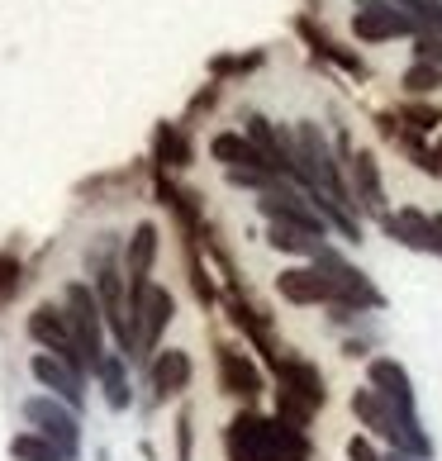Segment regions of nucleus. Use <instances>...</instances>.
Returning <instances> with one entry per match:
<instances>
[{
	"label": "nucleus",
	"mask_w": 442,
	"mask_h": 461,
	"mask_svg": "<svg viewBox=\"0 0 442 461\" xmlns=\"http://www.w3.org/2000/svg\"><path fill=\"white\" fill-rule=\"evenodd\" d=\"M314 267L329 276V290H333V304H343V310H362V314H376L385 310V295L376 285H371V276L362 267H352L338 248H324L314 258Z\"/></svg>",
	"instance_id": "nucleus-1"
},
{
	"label": "nucleus",
	"mask_w": 442,
	"mask_h": 461,
	"mask_svg": "<svg viewBox=\"0 0 442 461\" xmlns=\"http://www.w3.org/2000/svg\"><path fill=\"white\" fill-rule=\"evenodd\" d=\"M20 414H24L29 429L43 433L67 461H77V452H81V419H77L72 404H62L58 395H29L20 404Z\"/></svg>",
	"instance_id": "nucleus-2"
},
{
	"label": "nucleus",
	"mask_w": 442,
	"mask_h": 461,
	"mask_svg": "<svg viewBox=\"0 0 442 461\" xmlns=\"http://www.w3.org/2000/svg\"><path fill=\"white\" fill-rule=\"evenodd\" d=\"M62 314H67V323H72L77 343H81V352H86V366H91V375H95L100 357H105V314H100L95 285H86V281H72V285H67V290H62Z\"/></svg>",
	"instance_id": "nucleus-3"
},
{
	"label": "nucleus",
	"mask_w": 442,
	"mask_h": 461,
	"mask_svg": "<svg viewBox=\"0 0 442 461\" xmlns=\"http://www.w3.org/2000/svg\"><path fill=\"white\" fill-rule=\"evenodd\" d=\"M172 314H176V300H172V290H167V285L152 281V285L129 290V323H133V348H139V357L158 352Z\"/></svg>",
	"instance_id": "nucleus-4"
},
{
	"label": "nucleus",
	"mask_w": 442,
	"mask_h": 461,
	"mask_svg": "<svg viewBox=\"0 0 442 461\" xmlns=\"http://www.w3.org/2000/svg\"><path fill=\"white\" fill-rule=\"evenodd\" d=\"M29 338L43 352H53L58 362H67L72 371H81V375L91 371L86 366V352H81L77 333H72V323H67V314H62V304H39V310L29 314Z\"/></svg>",
	"instance_id": "nucleus-5"
},
{
	"label": "nucleus",
	"mask_w": 442,
	"mask_h": 461,
	"mask_svg": "<svg viewBox=\"0 0 442 461\" xmlns=\"http://www.w3.org/2000/svg\"><path fill=\"white\" fill-rule=\"evenodd\" d=\"M224 310H229V319H233V329L252 343V352H262L266 362H276V357L285 352V348H281V338H276V323H271V314H266L262 304L248 295L243 285H229Z\"/></svg>",
	"instance_id": "nucleus-6"
},
{
	"label": "nucleus",
	"mask_w": 442,
	"mask_h": 461,
	"mask_svg": "<svg viewBox=\"0 0 442 461\" xmlns=\"http://www.w3.org/2000/svg\"><path fill=\"white\" fill-rule=\"evenodd\" d=\"M214 366H219V390H224V395H233L243 409H257L262 390H266V375H262L257 362H252V352L233 348V343H219Z\"/></svg>",
	"instance_id": "nucleus-7"
},
{
	"label": "nucleus",
	"mask_w": 442,
	"mask_h": 461,
	"mask_svg": "<svg viewBox=\"0 0 442 461\" xmlns=\"http://www.w3.org/2000/svg\"><path fill=\"white\" fill-rule=\"evenodd\" d=\"M257 214L266 219L271 229H304L314 238L329 233V219L314 210L310 200H304V191H295V185H281V191H266L257 200Z\"/></svg>",
	"instance_id": "nucleus-8"
},
{
	"label": "nucleus",
	"mask_w": 442,
	"mask_h": 461,
	"mask_svg": "<svg viewBox=\"0 0 442 461\" xmlns=\"http://www.w3.org/2000/svg\"><path fill=\"white\" fill-rule=\"evenodd\" d=\"M252 433L266 461H314V438L304 429H291L276 414H252Z\"/></svg>",
	"instance_id": "nucleus-9"
},
{
	"label": "nucleus",
	"mask_w": 442,
	"mask_h": 461,
	"mask_svg": "<svg viewBox=\"0 0 442 461\" xmlns=\"http://www.w3.org/2000/svg\"><path fill=\"white\" fill-rule=\"evenodd\" d=\"M352 33L362 43H385V39H404V33H423V29L404 10L390 5V0H356Z\"/></svg>",
	"instance_id": "nucleus-10"
},
{
	"label": "nucleus",
	"mask_w": 442,
	"mask_h": 461,
	"mask_svg": "<svg viewBox=\"0 0 442 461\" xmlns=\"http://www.w3.org/2000/svg\"><path fill=\"white\" fill-rule=\"evenodd\" d=\"M271 371H276V390H291V395H300L304 404L324 409L329 404V385H324V371H319L310 357H300L285 348L276 362H271Z\"/></svg>",
	"instance_id": "nucleus-11"
},
{
	"label": "nucleus",
	"mask_w": 442,
	"mask_h": 461,
	"mask_svg": "<svg viewBox=\"0 0 442 461\" xmlns=\"http://www.w3.org/2000/svg\"><path fill=\"white\" fill-rule=\"evenodd\" d=\"M366 385L376 390L381 400H390L404 414H419V395H414V375L404 371V362L395 357H371L366 362Z\"/></svg>",
	"instance_id": "nucleus-12"
},
{
	"label": "nucleus",
	"mask_w": 442,
	"mask_h": 461,
	"mask_svg": "<svg viewBox=\"0 0 442 461\" xmlns=\"http://www.w3.org/2000/svg\"><path fill=\"white\" fill-rule=\"evenodd\" d=\"M276 295L291 300V304H304V310H329V304H333L329 276H324V271H319L314 262L285 267L281 276H276Z\"/></svg>",
	"instance_id": "nucleus-13"
},
{
	"label": "nucleus",
	"mask_w": 442,
	"mask_h": 461,
	"mask_svg": "<svg viewBox=\"0 0 442 461\" xmlns=\"http://www.w3.org/2000/svg\"><path fill=\"white\" fill-rule=\"evenodd\" d=\"M352 200H356V210L371 214L381 224V219H390V195H385V181H381V167L371 152H352Z\"/></svg>",
	"instance_id": "nucleus-14"
},
{
	"label": "nucleus",
	"mask_w": 442,
	"mask_h": 461,
	"mask_svg": "<svg viewBox=\"0 0 442 461\" xmlns=\"http://www.w3.org/2000/svg\"><path fill=\"white\" fill-rule=\"evenodd\" d=\"M29 371H33V381H39L43 390H53L62 404H72V409L86 404V375L72 371L67 362H58L53 352H39V357L29 362Z\"/></svg>",
	"instance_id": "nucleus-15"
},
{
	"label": "nucleus",
	"mask_w": 442,
	"mask_h": 461,
	"mask_svg": "<svg viewBox=\"0 0 442 461\" xmlns=\"http://www.w3.org/2000/svg\"><path fill=\"white\" fill-rule=\"evenodd\" d=\"M381 229L395 238V243L414 248V252H433V258H437V229H433V214H423L419 204L390 210V219H381Z\"/></svg>",
	"instance_id": "nucleus-16"
},
{
	"label": "nucleus",
	"mask_w": 442,
	"mask_h": 461,
	"mask_svg": "<svg viewBox=\"0 0 442 461\" xmlns=\"http://www.w3.org/2000/svg\"><path fill=\"white\" fill-rule=\"evenodd\" d=\"M210 158L224 167V172H276V167H271L262 152L248 143V133H214V139H210Z\"/></svg>",
	"instance_id": "nucleus-17"
},
{
	"label": "nucleus",
	"mask_w": 442,
	"mask_h": 461,
	"mask_svg": "<svg viewBox=\"0 0 442 461\" xmlns=\"http://www.w3.org/2000/svg\"><path fill=\"white\" fill-rule=\"evenodd\" d=\"M191 357H185L181 348H158L152 352V366H148V375H152V390H158V400H172V395H181L185 385H191Z\"/></svg>",
	"instance_id": "nucleus-18"
},
{
	"label": "nucleus",
	"mask_w": 442,
	"mask_h": 461,
	"mask_svg": "<svg viewBox=\"0 0 442 461\" xmlns=\"http://www.w3.org/2000/svg\"><path fill=\"white\" fill-rule=\"evenodd\" d=\"M152 262H158V224H139L129 233V248H124V276L129 290L152 285Z\"/></svg>",
	"instance_id": "nucleus-19"
},
{
	"label": "nucleus",
	"mask_w": 442,
	"mask_h": 461,
	"mask_svg": "<svg viewBox=\"0 0 442 461\" xmlns=\"http://www.w3.org/2000/svg\"><path fill=\"white\" fill-rule=\"evenodd\" d=\"M124 362H129V357L105 352V357H100V366H95V381H100V390H105V404L110 409H129L133 404V385H129Z\"/></svg>",
	"instance_id": "nucleus-20"
},
{
	"label": "nucleus",
	"mask_w": 442,
	"mask_h": 461,
	"mask_svg": "<svg viewBox=\"0 0 442 461\" xmlns=\"http://www.w3.org/2000/svg\"><path fill=\"white\" fill-rule=\"evenodd\" d=\"M252 414L257 409H238L224 429V456L229 461H266L262 447H257V433H252Z\"/></svg>",
	"instance_id": "nucleus-21"
},
{
	"label": "nucleus",
	"mask_w": 442,
	"mask_h": 461,
	"mask_svg": "<svg viewBox=\"0 0 442 461\" xmlns=\"http://www.w3.org/2000/svg\"><path fill=\"white\" fill-rule=\"evenodd\" d=\"M266 243L276 248V252H285V258H304V262H314L319 252L329 248L324 238H314V233H304V229H271Z\"/></svg>",
	"instance_id": "nucleus-22"
},
{
	"label": "nucleus",
	"mask_w": 442,
	"mask_h": 461,
	"mask_svg": "<svg viewBox=\"0 0 442 461\" xmlns=\"http://www.w3.org/2000/svg\"><path fill=\"white\" fill-rule=\"evenodd\" d=\"M152 152H158V167H185L191 162V143H185V133H176V124H158Z\"/></svg>",
	"instance_id": "nucleus-23"
},
{
	"label": "nucleus",
	"mask_w": 442,
	"mask_h": 461,
	"mask_svg": "<svg viewBox=\"0 0 442 461\" xmlns=\"http://www.w3.org/2000/svg\"><path fill=\"white\" fill-rule=\"evenodd\" d=\"M10 456H14V461H67L53 442H48L43 433H33V429L10 438Z\"/></svg>",
	"instance_id": "nucleus-24"
},
{
	"label": "nucleus",
	"mask_w": 442,
	"mask_h": 461,
	"mask_svg": "<svg viewBox=\"0 0 442 461\" xmlns=\"http://www.w3.org/2000/svg\"><path fill=\"white\" fill-rule=\"evenodd\" d=\"M295 29H300V33H304V39H310V43H314V53H319V58H329V62H338V67H343V72H362V62H356V58L347 53V48H338V43L329 39V33H319V29H314L310 20H300Z\"/></svg>",
	"instance_id": "nucleus-25"
},
{
	"label": "nucleus",
	"mask_w": 442,
	"mask_h": 461,
	"mask_svg": "<svg viewBox=\"0 0 442 461\" xmlns=\"http://www.w3.org/2000/svg\"><path fill=\"white\" fill-rule=\"evenodd\" d=\"M395 10H404L419 29H433L442 33V0H390Z\"/></svg>",
	"instance_id": "nucleus-26"
},
{
	"label": "nucleus",
	"mask_w": 442,
	"mask_h": 461,
	"mask_svg": "<svg viewBox=\"0 0 442 461\" xmlns=\"http://www.w3.org/2000/svg\"><path fill=\"white\" fill-rule=\"evenodd\" d=\"M191 290H195V300L205 304V310H210V304H224V290L210 281V271H205V262H200L195 252H191Z\"/></svg>",
	"instance_id": "nucleus-27"
},
{
	"label": "nucleus",
	"mask_w": 442,
	"mask_h": 461,
	"mask_svg": "<svg viewBox=\"0 0 442 461\" xmlns=\"http://www.w3.org/2000/svg\"><path fill=\"white\" fill-rule=\"evenodd\" d=\"M20 258H14V252H0V310H5V304L14 300V290H20Z\"/></svg>",
	"instance_id": "nucleus-28"
},
{
	"label": "nucleus",
	"mask_w": 442,
	"mask_h": 461,
	"mask_svg": "<svg viewBox=\"0 0 442 461\" xmlns=\"http://www.w3.org/2000/svg\"><path fill=\"white\" fill-rule=\"evenodd\" d=\"M404 86L410 91H437L442 86V67H433V62H419L410 77H404Z\"/></svg>",
	"instance_id": "nucleus-29"
},
{
	"label": "nucleus",
	"mask_w": 442,
	"mask_h": 461,
	"mask_svg": "<svg viewBox=\"0 0 442 461\" xmlns=\"http://www.w3.org/2000/svg\"><path fill=\"white\" fill-rule=\"evenodd\" d=\"M347 461H381V447L371 442V433H352L347 438Z\"/></svg>",
	"instance_id": "nucleus-30"
},
{
	"label": "nucleus",
	"mask_w": 442,
	"mask_h": 461,
	"mask_svg": "<svg viewBox=\"0 0 442 461\" xmlns=\"http://www.w3.org/2000/svg\"><path fill=\"white\" fill-rule=\"evenodd\" d=\"M414 53H419V62H442V39H419V48H414Z\"/></svg>",
	"instance_id": "nucleus-31"
},
{
	"label": "nucleus",
	"mask_w": 442,
	"mask_h": 461,
	"mask_svg": "<svg viewBox=\"0 0 442 461\" xmlns=\"http://www.w3.org/2000/svg\"><path fill=\"white\" fill-rule=\"evenodd\" d=\"M381 461H414V456H404V452H381Z\"/></svg>",
	"instance_id": "nucleus-32"
}]
</instances>
